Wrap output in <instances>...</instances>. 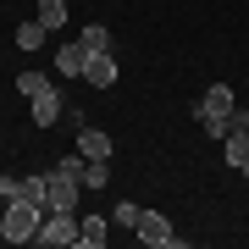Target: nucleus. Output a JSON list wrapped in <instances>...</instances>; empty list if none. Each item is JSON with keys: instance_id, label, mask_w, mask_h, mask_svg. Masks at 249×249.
<instances>
[{"instance_id": "1", "label": "nucleus", "mask_w": 249, "mask_h": 249, "mask_svg": "<svg viewBox=\"0 0 249 249\" xmlns=\"http://www.w3.org/2000/svg\"><path fill=\"white\" fill-rule=\"evenodd\" d=\"M39 222H45V205L39 199H6V211H0V238L6 244H34Z\"/></svg>"}, {"instance_id": "2", "label": "nucleus", "mask_w": 249, "mask_h": 249, "mask_svg": "<svg viewBox=\"0 0 249 249\" xmlns=\"http://www.w3.org/2000/svg\"><path fill=\"white\" fill-rule=\"evenodd\" d=\"M194 116L205 122V139H227V127H232V89L227 83H211V89L194 100Z\"/></svg>"}, {"instance_id": "3", "label": "nucleus", "mask_w": 249, "mask_h": 249, "mask_svg": "<svg viewBox=\"0 0 249 249\" xmlns=\"http://www.w3.org/2000/svg\"><path fill=\"white\" fill-rule=\"evenodd\" d=\"M78 238H83V222L72 211H45V222H39V232H34L39 249H67V244H78Z\"/></svg>"}, {"instance_id": "4", "label": "nucleus", "mask_w": 249, "mask_h": 249, "mask_svg": "<svg viewBox=\"0 0 249 249\" xmlns=\"http://www.w3.org/2000/svg\"><path fill=\"white\" fill-rule=\"evenodd\" d=\"M139 238L144 244H160V249H183V238H178V232H172V222H166V216H160V211H139Z\"/></svg>"}, {"instance_id": "5", "label": "nucleus", "mask_w": 249, "mask_h": 249, "mask_svg": "<svg viewBox=\"0 0 249 249\" xmlns=\"http://www.w3.org/2000/svg\"><path fill=\"white\" fill-rule=\"evenodd\" d=\"M78 178H61V172L50 166V188H45V211H72V205H78Z\"/></svg>"}, {"instance_id": "6", "label": "nucleus", "mask_w": 249, "mask_h": 249, "mask_svg": "<svg viewBox=\"0 0 249 249\" xmlns=\"http://www.w3.org/2000/svg\"><path fill=\"white\" fill-rule=\"evenodd\" d=\"M83 83H89V89H111V83H116V55L111 50H94L89 61H83Z\"/></svg>"}, {"instance_id": "7", "label": "nucleus", "mask_w": 249, "mask_h": 249, "mask_svg": "<svg viewBox=\"0 0 249 249\" xmlns=\"http://www.w3.org/2000/svg\"><path fill=\"white\" fill-rule=\"evenodd\" d=\"M83 61H89V50H83L78 39L55 50V72H61V78H83Z\"/></svg>"}, {"instance_id": "8", "label": "nucleus", "mask_w": 249, "mask_h": 249, "mask_svg": "<svg viewBox=\"0 0 249 249\" xmlns=\"http://www.w3.org/2000/svg\"><path fill=\"white\" fill-rule=\"evenodd\" d=\"M50 122H61V89H45L34 100V127H50Z\"/></svg>"}, {"instance_id": "9", "label": "nucleus", "mask_w": 249, "mask_h": 249, "mask_svg": "<svg viewBox=\"0 0 249 249\" xmlns=\"http://www.w3.org/2000/svg\"><path fill=\"white\" fill-rule=\"evenodd\" d=\"M78 150L89 160H111V139L100 133V127H78Z\"/></svg>"}, {"instance_id": "10", "label": "nucleus", "mask_w": 249, "mask_h": 249, "mask_svg": "<svg viewBox=\"0 0 249 249\" xmlns=\"http://www.w3.org/2000/svg\"><path fill=\"white\" fill-rule=\"evenodd\" d=\"M106 227H111V216H83V238H78V244H83V249H106V238H111Z\"/></svg>"}, {"instance_id": "11", "label": "nucleus", "mask_w": 249, "mask_h": 249, "mask_svg": "<svg viewBox=\"0 0 249 249\" xmlns=\"http://www.w3.org/2000/svg\"><path fill=\"white\" fill-rule=\"evenodd\" d=\"M222 144H227V166H244V160H249V133H244V127H232Z\"/></svg>"}, {"instance_id": "12", "label": "nucleus", "mask_w": 249, "mask_h": 249, "mask_svg": "<svg viewBox=\"0 0 249 249\" xmlns=\"http://www.w3.org/2000/svg\"><path fill=\"white\" fill-rule=\"evenodd\" d=\"M45 34H50V28L39 22V17L22 22V28H17V50H39V45H45Z\"/></svg>"}, {"instance_id": "13", "label": "nucleus", "mask_w": 249, "mask_h": 249, "mask_svg": "<svg viewBox=\"0 0 249 249\" xmlns=\"http://www.w3.org/2000/svg\"><path fill=\"white\" fill-rule=\"evenodd\" d=\"M45 89H55V83L45 78V72H22V78H17V94H22V100H39Z\"/></svg>"}, {"instance_id": "14", "label": "nucleus", "mask_w": 249, "mask_h": 249, "mask_svg": "<svg viewBox=\"0 0 249 249\" xmlns=\"http://www.w3.org/2000/svg\"><path fill=\"white\" fill-rule=\"evenodd\" d=\"M39 22H45L50 34H55V28L67 22V0H39Z\"/></svg>"}, {"instance_id": "15", "label": "nucleus", "mask_w": 249, "mask_h": 249, "mask_svg": "<svg viewBox=\"0 0 249 249\" xmlns=\"http://www.w3.org/2000/svg\"><path fill=\"white\" fill-rule=\"evenodd\" d=\"M78 45L89 50V55H94V50H111V34H106V28H100V22H89V28H83V34H78Z\"/></svg>"}, {"instance_id": "16", "label": "nucleus", "mask_w": 249, "mask_h": 249, "mask_svg": "<svg viewBox=\"0 0 249 249\" xmlns=\"http://www.w3.org/2000/svg\"><path fill=\"white\" fill-rule=\"evenodd\" d=\"M83 188H111V160H89L83 166Z\"/></svg>"}, {"instance_id": "17", "label": "nucleus", "mask_w": 249, "mask_h": 249, "mask_svg": "<svg viewBox=\"0 0 249 249\" xmlns=\"http://www.w3.org/2000/svg\"><path fill=\"white\" fill-rule=\"evenodd\" d=\"M116 227H139V205L133 199H116V216H111Z\"/></svg>"}, {"instance_id": "18", "label": "nucleus", "mask_w": 249, "mask_h": 249, "mask_svg": "<svg viewBox=\"0 0 249 249\" xmlns=\"http://www.w3.org/2000/svg\"><path fill=\"white\" fill-rule=\"evenodd\" d=\"M17 183L22 178H0V199H17Z\"/></svg>"}, {"instance_id": "19", "label": "nucleus", "mask_w": 249, "mask_h": 249, "mask_svg": "<svg viewBox=\"0 0 249 249\" xmlns=\"http://www.w3.org/2000/svg\"><path fill=\"white\" fill-rule=\"evenodd\" d=\"M232 127H244V133H249V116H244L238 106H232ZM232 127H227V133H232Z\"/></svg>"}, {"instance_id": "20", "label": "nucleus", "mask_w": 249, "mask_h": 249, "mask_svg": "<svg viewBox=\"0 0 249 249\" xmlns=\"http://www.w3.org/2000/svg\"><path fill=\"white\" fill-rule=\"evenodd\" d=\"M238 172H244V178H249V160H244V166H238Z\"/></svg>"}]
</instances>
